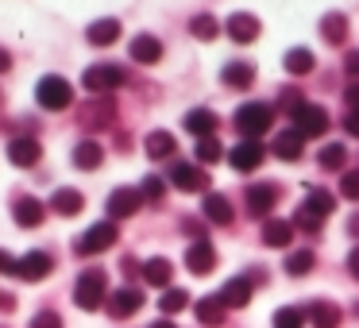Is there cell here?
<instances>
[{"mask_svg":"<svg viewBox=\"0 0 359 328\" xmlns=\"http://www.w3.org/2000/svg\"><path fill=\"white\" fill-rule=\"evenodd\" d=\"M104 297H109V278H104V271H81L78 274V286H74V301H78V309H101Z\"/></svg>","mask_w":359,"mask_h":328,"instance_id":"1","label":"cell"},{"mask_svg":"<svg viewBox=\"0 0 359 328\" xmlns=\"http://www.w3.org/2000/svg\"><path fill=\"white\" fill-rule=\"evenodd\" d=\"M271 124H274V109L263 101H251V104H243V109H236V132H243L248 139L266 135Z\"/></svg>","mask_w":359,"mask_h":328,"instance_id":"2","label":"cell"},{"mask_svg":"<svg viewBox=\"0 0 359 328\" xmlns=\"http://www.w3.org/2000/svg\"><path fill=\"white\" fill-rule=\"evenodd\" d=\"M35 101H39V109H47V112H62V109H70L74 89H70L66 78L47 74V78H39V86H35Z\"/></svg>","mask_w":359,"mask_h":328,"instance_id":"3","label":"cell"},{"mask_svg":"<svg viewBox=\"0 0 359 328\" xmlns=\"http://www.w3.org/2000/svg\"><path fill=\"white\" fill-rule=\"evenodd\" d=\"M116 240H120V228H116V220H101V224H93L86 235H78V243H74V251H78V255H101V251H109Z\"/></svg>","mask_w":359,"mask_h":328,"instance_id":"4","label":"cell"},{"mask_svg":"<svg viewBox=\"0 0 359 328\" xmlns=\"http://www.w3.org/2000/svg\"><path fill=\"white\" fill-rule=\"evenodd\" d=\"M81 86H86L93 97L112 93V89L124 86V70H120V66H112V62H97V66H89V70L81 74Z\"/></svg>","mask_w":359,"mask_h":328,"instance_id":"5","label":"cell"},{"mask_svg":"<svg viewBox=\"0 0 359 328\" xmlns=\"http://www.w3.org/2000/svg\"><path fill=\"white\" fill-rule=\"evenodd\" d=\"M78 120L86 128H112V120H116V101H112V93L89 97V101L78 109Z\"/></svg>","mask_w":359,"mask_h":328,"instance_id":"6","label":"cell"},{"mask_svg":"<svg viewBox=\"0 0 359 328\" xmlns=\"http://www.w3.org/2000/svg\"><path fill=\"white\" fill-rule=\"evenodd\" d=\"M290 120H294V132L302 135V139H317V135L328 132V109H320V104H305V109H297Z\"/></svg>","mask_w":359,"mask_h":328,"instance_id":"7","label":"cell"},{"mask_svg":"<svg viewBox=\"0 0 359 328\" xmlns=\"http://www.w3.org/2000/svg\"><path fill=\"white\" fill-rule=\"evenodd\" d=\"M263 158H266V147L259 139H243V143H236V147L228 151V163H232V170H240V174L259 170Z\"/></svg>","mask_w":359,"mask_h":328,"instance_id":"8","label":"cell"},{"mask_svg":"<svg viewBox=\"0 0 359 328\" xmlns=\"http://www.w3.org/2000/svg\"><path fill=\"white\" fill-rule=\"evenodd\" d=\"M140 205H143V193H140V189H135V186H120V189H112V193H109L104 209H109L112 220H120V217H132Z\"/></svg>","mask_w":359,"mask_h":328,"instance_id":"9","label":"cell"},{"mask_svg":"<svg viewBox=\"0 0 359 328\" xmlns=\"http://www.w3.org/2000/svg\"><path fill=\"white\" fill-rule=\"evenodd\" d=\"M228 39L232 43H255L259 32H263V24H259V16H251V12H232L224 24Z\"/></svg>","mask_w":359,"mask_h":328,"instance_id":"10","label":"cell"},{"mask_svg":"<svg viewBox=\"0 0 359 328\" xmlns=\"http://www.w3.org/2000/svg\"><path fill=\"white\" fill-rule=\"evenodd\" d=\"M143 309V289H135V286H124V289H112V297H109V313L116 320H128L132 313H140Z\"/></svg>","mask_w":359,"mask_h":328,"instance_id":"11","label":"cell"},{"mask_svg":"<svg viewBox=\"0 0 359 328\" xmlns=\"http://www.w3.org/2000/svg\"><path fill=\"white\" fill-rule=\"evenodd\" d=\"M170 182L182 189V193H201V189L209 186V178H205V170H201V166H189V163H174Z\"/></svg>","mask_w":359,"mask_h":328,"instance_id":"12","label":"cell"},{"mask_svg":"<svg viewBox=\"0 0 359 328\" xmlns=\"http://www.w3.org/2000/svg\"><path fill=\"white\" fill-rule=\"evenodd\" d=\"M39 155H43V147H39V139H32V135H20V139L8 143V163L20 166V170L35 166V163H39Z\"/></svg>","mask_w":359,"mask_h":328,"instance_id":"13","label":"cell"},{"mask_svg":"<svg viewBox=\"0 0 359 328\" xmlns=\"http://www.w3.org/2000/svg\"><path fill=\"white\" fill-rule=\"evenodd\" d=\"M186 266L194 274H209L212 266H217V251H212V243L209 240H194L186 247Z\"/></svg>","mask_w":359,"mask_h":328,"instance_id":"14","label":"cell"},{"mask_svg":"<svg viewBox=\"0 0 359 328\" xmlns=\"http://www.w3.org/2000/svg\"><path fill=\"white\" fill-rule=\"evenodd\" d=\"M50 266H55V259H50L47 251H27V255L20 259V278L24 282H43L50 274Z\"/></svg>","mask_w":359,"mask_h":328,"instance_id":"15","label":"cell"},{"mask_svg":"<svg viewBox=\"0 0 359 328\" xmlns=\"http://www.w3.org/2000/svg\"><path fill=\"white\" fill-rule=\"evenodd\" d=\"M278 201V189L271 182H259V186H248V212L251 217H266Z\"/></svg>","mask_w":359,"mask_h":328,"instance_id":"16","label":"cell"},{"mask_svg":"<svg viewBox=\"0 0 359 328\" xmlns=\"http://www.w3.org/2000/svg\"><path fill=\"white\" fill-rule=\"evenodd\" d=\"M12 217H16V224H20V228H39V224H43V217H47V205L24 193L16 205H12Z\"/></svg>","mask_w":359,"mask_h":328,"instance_id":"17","label":"cell"},{"mask_svg":"<svg viewBox=\"0 0 359 328\" xmlns=\"http://www.w3.org/2000/svg\"><path fill=\"white\" fill-rule=\"evenodd\" d=\"M182 124H186V132H194L197 139H205V135H212V132H217L220 116H217L212 109H189Z\"/></svg>","mask_w":359,"mask_h":328,"instance_id":"18","label":"cell"},{"mask_svg":"<svg viewBox=\"0 0 359 328\" xmlns=\"http://www.w3.org/2000/svg\"><path fill=\"white\" fill-rule=\"evenodd\" d=\"M217 297L224 301V309H243L251 301V278H228Z\"/></svg>","mask_w":359,"mask_h":328,"instance_id":"19","label":"cell"},{"mask_svg":"<svg viewBox=\"0 0 359 328\" xmlns=\"http://www.w3.org/2000/svg\"><path fill=\"white\" fill-rule=\"evenodd\" d=\"M50 209H55L58 217H78V212L86 209V197H81L78 189L62 186V189H55V193H50Z\"/></svg>","mask_w":359,"mask_h":328,"instance_id":"20","label":"cell"},{"mask_svg":"<svg viewBox=\"0 0 359 328\" xmlns=\"http://www.w3.org/2000/svg\"><path fill=\"white\" fill-rule=\"evenodd\" d=\"M86 39L93 43V47H112V43L120 39V20H112V16L93 20V24H89V32H86Z\"/></svg>","mask_w":359,"mask_h":328,"instance_id":"21","label":"cell"},{"mask_svg":"<svg viewBox=\"0 0 359 328\" xmlns=\"http://www.w3.org/2000/svg\"><path fill=\"white\" fill-rule=\"evenodd\" d=\"M305 317H309V324L313 328H340V305H332V301H313L309 309H305Z\"/></svg>","mask_w":359,"mask_h":328,"instance_id":"22","label":"cell"},{"mask_svg":"<svg viewBox=\"0 0 359 328\" xmlns=\"http://www.w3.org/2000/svg\"><path fill=\"white\" fill-rule=\"evenodd\" d=\"M170 278H174V263L170 259H147L143 263V282H151V286H158V289H170Z\"/></svg>","mask_w":359,"mask_h":328,"instance_id":"23","label":"cell"},{"mask_svg":"<svg viewBox=\"0 0 359 328\" xmlns=\"http://www.w3.org/2000/svg\"><path fill=\"white\" fill-rule=\"evenodd\" d=\"M128 50H132V62H143V66H151V62L163 58V43H158L155 35H135Z\"/></svg>","mask_w":359,"mask_h":328,"instance_id":"24","label":"cell"},{"mask_svg":"<svg viewBox=\"0 0 359 328\" xmlns=\"http://www.w3.org/2000/svg\"><path fill=\"white\" fill-rule=\"evenodd\" d=\"M220 81H224L228 89H248L251 81H255V66H251V62H224Z\"/></svg>","mask_w":359,"mask_h":328,"instance_id":"25","label":"cell"},{"mask_svg":"<svg viewBox=\"0 0 359 328\" xmlns=\"http://www.w3.org/2000/svg\"><path fill=\"white\" fill-rule=\"evenodd\" d=\"M290 240H294V220H266L263 224V243L266 247H290Z\"/></svg>","mask_w":359,"mask_h":328,"instance_id":"26","label":"cell"},{"mask_svg":"<svg viewBox=\"0 0 359 328\" xmlns=\"http://www.w3.org/2000/svg\"><path fill=\"white\" fill-rule=\"evenodd\" d=\"M101 163H104V147L97 139H86V143L74 147V166H78V170H97Z\"/></svg>","mask_w":359,"mask_h":328,"instance_id":"27","label":"cell"},{"mask_svg":"<svg viewBox=\"0 0 359 328\" xmlns=\"http://www.w3.org/2000/svg\"><path fill=\"white\" fill-rule=\"evenodd\" d=\"M194 313H197V320H201L205 328H220L224 324V301H220V297H201V301L194 305Z\"/></svg>","mask_w":359,"mask_h":328,"instance_id":"28","label":"cell"},{"mask_svg":"<svg viewBox=\"0 0 359 328\" xmlns=\"http://www.w3.org/2000/svg\"><path fill=\"white\" fill-rule=\"evenodd\" d=\"M143 151H147L151 158H174L178 155V139H174L170 132H151L147 139H143Z\"/></svg>","mask_w":359,"mask_h":328,"instance_id":"29","label":"cell"},{"mask_svg":"<svg viewBox=\"0 0 359 328\" xmlns=\"http://www.w3.org/2000/svg\"><path fill=\"white\" fill-rule=\"evenodd\" d=\"M320 39L340 47V43L348 39V16H344V12H328V16L320 20Z\"/></svg>","mask_w":359,"mask_h":328,"instance_id":"30","label":"cell"},{"mask_svg":"<svg viewBox=\"0 0 359 328\" xmlns=\"http://www.w3.org/2000/svg\"><path fill=\"white\" fill-rule=\"evenodd\" d=\"M201 217H205V220H212V224H228V220H232V205H228V197H220V193H205V201H201Z\"/></svg>","mask_w":359,"mask_h":328,"instance_id":"31","label":"cell"},{"mask_svg":"<svg viewBox=\"0 0 359 328\" xmlns=\"http://www.w3.org/2000/svg\"><path fill=\"white\" fill-rule=\"evenodd\" d=\"M302 151H305V139L290 128V132H282L278 139H274V155L278 158H286V163H294V158H302Z\"/></svg>","mask_w":359,"mask_h":328,"instance_id":"32","label":"cell"},{"mask_svg":"<svg viewBox=\"0 0 359 328\" xmlns=\"http://www.w3.org/2000/svg\"><path fill=\"white\" fill-rule=\"evenodd\" d=\"M282 66H286V74H294V78H305V74L313 70V50H309V47L286 50V58H282Z\"/></svg>","mask_w":359,"mask_h":328,"instance_id":"33","label":"cell"},{"mask_svg":"<svg viewBox=\"0 0 359 328\" xmlns=\"http://www.w3.org/2000/svg\"><path fill=\"white\" fill-rule=\"evenodd\" d=\"M302 209H309L313 217H320V220H325V217H332L336 197L328 193V189H309V197H305V205H302Z\"/></svg>","mask_w":359,"mask_h":328,"instance_id":"34","label":"cell"},{"mask_svg":"<svg viewBox=\"0 0 359 328\" xmlns=\"http://www.w3.org/2000/svg\"><path fill=\"white\" fill-rule=\"evenodd\" d=\"M317 163L325 166V170H344V166H348V147H344V143H325Z\"/></svg>","mask_w":359,"mask_h":328,"instance_id":"35","label":"cell"},{"mask_svg":"<svg viewBox=\"0 0 359 328\" xmlns=\"http://www.w3.org/2000/svg\"><path fill=\"white\" fill-rule=\"evenodd\" d=\"M189 305V294L182 286H174V289H163V297H158V309L166 313V317H174V313H182Z\"/></svg>","mask_w":359,"mask_h":328,"instance_id":"36","label":"cell"},{"mask_svg":"<svg viewBox=\"0 0 359 328\" xmlns=\"http://www.w3.org/2000/svg\"><path fill=\"white\" fill-rule=\"evenodd\" d=\"M194 155H197V163H201V166H212L220 155H224V147H220L217 135H205V139H197V151H194Z\"/></svg>","mask_w":359,"mask_h":328,"instance_id":"37","label":"cell"},{"mask_svg":"<svg viewBox=\"0 0 359 328\" xmlns=\"http://www.w3.org/2000/svg\"><path fill=\"white\" fill-rule=\"evenodd\" d=\"M313 263H317V259H313V251H290L286 255V274H294V278H302V274H309L313 271Z\"/></svg>","mask_w":359,"mask_h":328,"instance_id":"38","label":"cell"},{"mask_svg":"<svg viewBox=\"0 0 359 328\" xmlns=\"http://www.w3.org/2000/svg\"><path fill=\"white\" fill-rule=\"evenodd\" d=\"M305 309H297V305H282L278 313H274V328H305Z\"/></svg>","mask_w":359,"mask_h":328,"instance_id":"39","label":"cell"},{"mask_svg":"<svg viewBox=\"0 0 359 328\" xmlns=\"http://www.w3.org/2000/svg\"><path fill=\"white\" fill-rule=\"evenodd\" d=\"M189 32H194L197 39H205V43H209V39H217V35H220V24L209 16V12H205V16H194V24H189Z\"/></svg>","mask_w":359,"mask_h":328,"instance_id":"40","label":"cell"},{"mask_svg":"<svg viewBox=\"0 0 359 328\" xmlns=\"http://www.w3.org/2000/svg\"><path fill=\"white\" fill-rule=\"evenodd\" d=\"M340 197L359 201V170H344V178H340Z\"/></svg>","mask_w":359,"mask_h":328,"instance_id":"41","label":"cell"},{"mask_svg":"<svg viewBox=\"0 0 359 328\" xmlns=\"http://www.w3.org/2000/svg\"><path fill=\"white\" fill-rule=\"evenodd\" d=\"M278 104H282V112H290L294 116L297 109H305V97L297 93V89H282V97H278Z\"/></svg>","mask_w":359,"mask_h":328,"instance_id":"42","label":"cell"},{"mask_svg":"<svg viewBox=\"0 0 359 328\" xmlns=\"http://www.w3.org/2000/svg\"><path fill=\"white\" fill-rule=\"evenodd\" d=\"M294 217H297L294 228H302V232H320V217H313L309 209H297Z\"/></svg>","mask_w":359,"mask_h":328,"instance_id":"43","label":"cell"},{"mask_svg":"<svg viewBox=\"0 0 359 328\" xmlns=\"http://www.w3.org/2000/svg\"><path fill=\"white\" fill-rule=\"evenodd\" d=\"M32 328H62V317H58L55 309H43L32 317Z\"/></svg>","mask_w":359,"mask_h":328,"instance_id":"44","label":"cell"},{"mask_svg":"<svg viewBox=\"0 0 359 328\" xmlns=\"http://www.w3.org/2000/svg\"><path fill=\"white\" fill-rule=\"evenodd\" d=\"M140 193L147 197V201H158V197H163V178H155V174H151V178H143Z\"/></svg>","mask_w":359,"mask_h":328,"instance_id":"45","label":"cell"},{"mask_svg":"<svg viewBox=\"0 0 359 328\" xmlns=\"http://www.w3.org/2000/svg\"><path fill=\"white\" fill-rule=\"evenodd\" d=\"M0 274H20V259H12L8 251H0Z\"/></svg>","mask_w":359,"mask_h":328,"instance_id":"46","label":"cell"},{"mask_svg":"<svg viewBox=\"0 0 359 328\" xmlns=\"http://www.w3.org/2000/svg\"><path fill=\"white\" fill-rule=\"evenodd\" d=\"M344 128H348V135H355V139H359V109H351V112H348Z\"/></svg>","mask_w":359,"mask_h":328,"instance_id":"47","label":"cell"},{"mask_svg":"<svg viewBox=\"0 0 359 328\" xmlns=\"http://www.w3.org/2000/svg\"><path fill=\"white\" fill-rule=\"evenodd\" d=\"M348 271H351V278H359V247H351V255H348Z\"/></svg>","mask_w":359,"mask_h":328,"instance_id":"48","label":"cell"},{"mask_svg":"<svg viewBox=\"0 0 359 328\" xmlns=\"http://www.w3.org/2000/svg\"><path fill=\"white\" fill-rule=\"evenodd\" d=\"M348 74L359 81V50H351V55H348Z\"/></svg>","mask_w":359,"mask_h":328,"instance_id":"49","label":"cell"},{"mask_svg":"<svg viewBox=\"0 0 359 328\" xmlns=\"http://www.w3.org/2000/svg\"><path fill=\"white\" fill-rule=\"evenodd\" d=\"M8 70H12V55L0 47V74H8Z\"/></svg>","mask_w":359,"mask_h":328,"instance_id":"50","label":"cell"},{"mask_svg":"<svg viewBox=\"0 0 359 328\" xmlns=\"http://www.w3.org/2000/svg\"><path fill=\"white\" fill-rule=\"evenodd\" d=\"M348 104H351V109L359 104V81H355V86H348Z\"/></svg>","mask_w":359,"mask_h":328,"instance_id":"51","label":"cell"},{"mask_svg":"<svg viewBox=\"0 0 359 328\" xmlns=\"http://www.w3.org/2000/svg\"><path fill=\"white\" fill-rule=\"evenodd\" d=\"M348 232H351V235H355V240H359V212H355V217L348 220Z\"/></svg>","mask_w":359,"mask_h":328,"instance_id":"52","label":"cell"},{"mask_svg":"<svg viewBox=\"0 0 359 328\" xmlns=\"http://www.w3.org/2000/svg\"><path fill=\"white\" fill-rule=\"evenodd\" d=\"M0 309H4V313L12 309V297H8V294H0Z\"/></svg>","mask_w":359,"mask_h":328,"instance_id":"53","label":"cell"},{"mask_svg":"<svg viewBox=\"0 0 359 328\" xmlns=\"http://www.w3.org/2000/svg\"><path fill=\"white\" fill-rule=\"evenodd\" d=\"M151 328H178V324H170V320H155Z\"/></svg>","mask_w":359,"mask_h":328,"instance_id":"54","label":"cell"}]
</instances>
